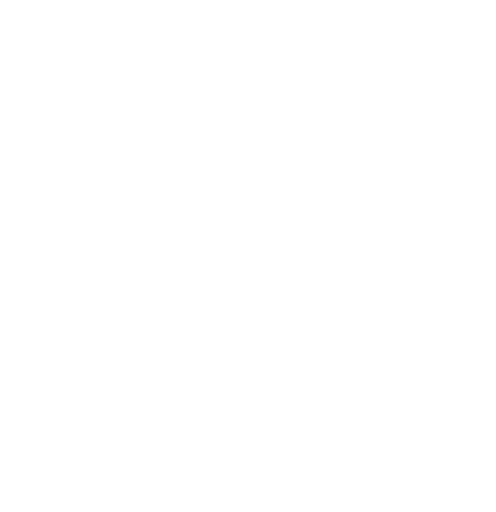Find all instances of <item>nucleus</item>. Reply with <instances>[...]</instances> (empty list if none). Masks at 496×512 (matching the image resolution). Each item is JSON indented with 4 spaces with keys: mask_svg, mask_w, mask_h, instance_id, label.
I'll list each match as a JSON object with an SVG mask.
<instances>
[]
</instances>
